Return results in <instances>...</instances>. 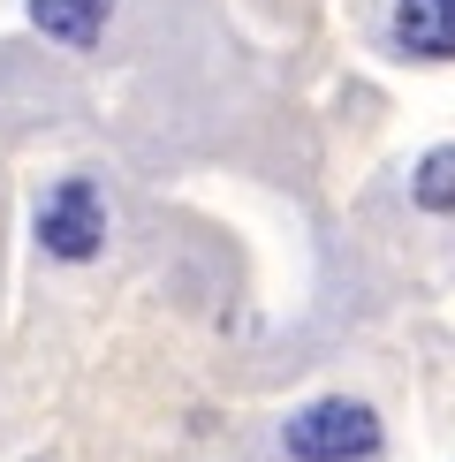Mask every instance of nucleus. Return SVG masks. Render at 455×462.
<instances>
[{
  "instance_id": "1",
  "label": "nucleus",
  "mask_w": 455,
  "mask_h": 462,
  "mask_svg": "<svg viewBox=\"0 0 455 462\" xmlns=\"http://www.w3.org/2000/svg\"><path fill=\"white\" fill-rule=\"evenodd\" d=\"M289 462H372L379 455V417L349 394H319L281 425Z\"/></svg>"
},
{
  "instance_id": "2",
  "label": "nucleus",
  "mask_w": 455,
  "mask_h": 462,
  "mask_svg": "<svg viewBox=\"0 0 455 462\" xmlns=\"http://www.w3.org/2000/svg\"><path fill=\"white\" fill-rule=\"evenodd\" d=\"M99 243H107V198L91 175H69L38 198V250L46 258L84 265V258H99Z\"/></svg>"
},
{
  "instance_id": "3",
  "label": "nucleus",
  "mask_w": 455,
  "mask_h": 462,
  "mask_svg": "<svg viewBox=\"0 0 455 462\" xmlns=\"http://www.w3.org/2000/svg\"><path fill=\"white\" fill-rule=\"evenodd\" d=\"M395 46L417 61H455V0H395Z\"/></svg>"
},
{
  "instance_id": "4",
  "label": "nucleus",
  "mask_w": 455,
  "mask_h": 462,
  "mask_svg": "<svg viewBox=\"0 0 455 462\" xmlns=\"http://www.w3.org/2000/svg\"><path fill=\"white\" fill-rule=\"evenodd\" d=\"M31 23L84 53V46H99V31H107V0H31Z\"/></svg>"
},
{
  "instance_id": "5",
  "label": "nucleus",
  "mask_w": 455,
  "mask_h": 462,
  "mask_svg": "<svg viewBox=\"0 0 455 462\" xmlns=\"http://www.w3.org/2000/svg\"><path fill=\"white\" fill-rule=\"evenodd\" d=\"M410 198L417 213H455V144H432L410 175Z\"/></svg>"
}]
</instances>
